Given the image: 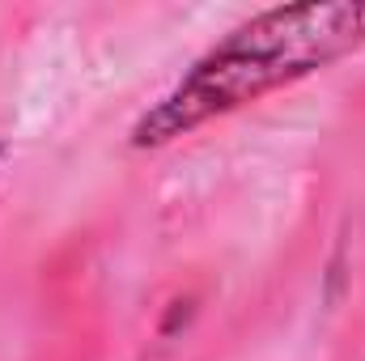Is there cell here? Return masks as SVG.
Returning <instances> with one entry per match:
<instances>
[{
  "label": "cell",
  "mask_w": 365,
  "mask_h": 361,
  "mask_svg": "<svg viewBox=\"0 0 365 361\" xmlns=\"http://www.w3.org/2000/svg\"><path fill=\"white\" fill-rule=\"evenodd\" d=\"M365 47V4H280L208 47L166 98L132 123V149H162L187 132L297 86Z\"/></svg>",
  "instance_id": "obj_1"
},
{
  "label": "cell",
  "mask_w": 365,
  "mask_h": 361,
  "mask_svg": "<svg viewBox=\"0 0 365 361\" xmlns=\"http://www.w3.org/2000/svg\"><path fill=\"white\" fill-rule=\"evenodd\" d=\"M4 153H9V145H4V141H0V158H4Z\"/></svg>",
  "instance_id": "obj_2"
}]
</instances>
